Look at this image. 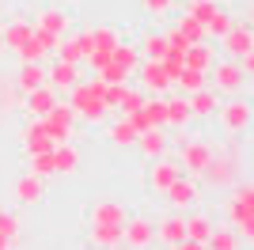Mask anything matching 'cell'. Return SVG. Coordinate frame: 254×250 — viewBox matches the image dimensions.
Here are the masks:
<instances>
[{"label":"cell","instance_id":"obj_1","mask_svg":"<svg viewBox=\"0 0 254 250\" xmlns=\"http://www.w3.org/2000/svg\"><path fill=\"white\" fill-rule=\"evenodd\" d=\"M103 87L106 83L99 80H80L76 87H68V106H72V114L80 118V122H87V125H99V122H106L110 118V110H106V103H103Z\"/></svg>","mask_w":254,"mask_h":250},{"label":"cell","instance_id":"obj_2","mask_svg":"<svg viewBox=\"0 0 254 250\" xmlns=\"http://www.w3.org/2000/svg\"><path fill=\"white\" fill-rule=\"evenodd\" d=\"M228 228L243 243L254 239V186L251 182H235V193L228 201Z\"/></svg>","mask_w":254,"mask_h":250},{"label":"cell","instance_id":"obj_3","mask_svg":"<svg viewBox=\"0 0 254 250\" xmlns=\"http://www.w3.org/2000/svg\"><path fill=\"white\" fill-rule=\"evenodd\" d=\"M197 178H205L209 186H228L239 178V156L235 152H212V159L205 163V171Z\"/></svg>","mask_w":254,"mask_h":250},{"label":"cell","instance_id":"obj_4","mask_svg":"<svg viewBox=\"0 0 254 250\" xmlns=\"http://www.w3.org/2000/svg\"><path fill=\"white\" fill-rule=\"evenodd\" d=\"M182 175H190V178H197L205 171V163H209L212 159V152H216V148H212V140H197V136H190V140H182Z\"/></svg>","mask_w":254,"mask_h":250},{"label":"cell","instance_id":"obj_5","mask_svg":"<svg viewBox=\"0 0 254 250\" xmlns=\"http://www.w3.org/2000/svg\"><path fill=\"white\" fill-rule=\"evenodd\" d=\"M42 125H46V133L53 136V140H72V129H76V114H72V106L68 103H57L50 106L42 114Z\"/></svg>","mask_w":254,"mask_h":250},{"label":"cell","instance_id":"obj_6","mask_svg":"<svg viewBox=\"0 0 254 250\" xmlns=\"http://www.w3.org/2000/svg\"><path fill=\"white\" fill-rule=\"evenodd\" d=\"M209 80H212V91H243V83H247V76H243V68H239V61L235 57H228V61H220L216 57V64L209 68Z\"/></svg>","mask_w":254,"mask_h":250},{"label":"cell","instance_id":"obj_7","mask_svg":"<svg viewBox=\"0 0 254 250\" xmlns=\"http://www.w3.org/2000/svg\"><path fill=\"white\" fill-rule=\"evenodd\" d=\"M140 80V87L148 95H167L171 91V76H167V68H163V61H148V57H140V64H137V72H133Z\"/></svg>","mask_w":254,"mask_h":250},{"label":"cell","instance_id":"obj_8","mask_svg":"<svg viewBox=\"0 0 254 250\" xmlns=\"http://www.w3.org/2000/svg\"><path fill=\"white\" fill-rule=\"evenodd\" d=\"M122 243L133 250H144L156 243V228H152V220L144 216H126V224H122Z\"/></svg>","mask_w":254,"mask_h":250},{"label":"cell","instance_id":"obj_9","mask_svg":"<svg viewBox=\"0 0 254 250\" xmlns=\"http://www.w3.org/2000/svg\"><path fill=\"white\" fill-rule=\"evenodd\" d=\"M163 193H167V205L179 208V212H182V208H193V205H197V197H201V189H197V182H193L190 175H179Z\"/></svg>","mask_w":254,"mask_h":250},{"label":"cell","instance_id":"obj_10","mask_svg":"<svg viewBox=\"0 0 254 250\" xmlns=\"http://www.w3.org/2000/svg\"><path fill=\"white\" fill-rule=\"evenodd\" d=\"M224 53H228V57H243V53H251L254 50V31H251V23H239L235 19L232 23V31L224 34Z\"/></svg>","mask_w":254,"mask_h":250},{"label":"cell","instance_id":"obj_11","mask_svg":"<svg viewBox=\"0 0 254 250\" xmlns=\"http://www.w3.org/2000/svg\"><path fill=\"white\" fill-rule=\"evenodd\" d=\"M216 114H220L224 129H228V133L235 136V133H243L247 125H251V103H247V99H232V103H228V106H220Z\"/></svg>","mask_w":254,"mask_h":250},{"label":"cell","instance_id":"obj_12","mask_svg":"<svg viewBox=\"0 0 254 250\" xmlns=\"http://www.w3.org/2000/svg\"><path fill=\"white\" fill-rule=\"evenodd\" d=\"M46 83H50L57 95L68 91V87H76V83H80V64H72V61H53L50 68H46Z\"/></svg>","mask_w":254,"mask_h":250},{"label":"cell","instance_id":"obj_13","mask_svg":"<svg viewBox=\"0 0 254 250\" xmlns=\"http://www.w3.org/2000/svg\"><path fill=\"white\" fill-rule=\"evenodd\" d=\"M53 144H57V140L46 133L42 118H34V122L23 129V152H27V156H42V152H53Z\"/></svg>","mask_w":254,"mask_h":250},{"label":"cell","instance_id":"obj_14","mask_svg":"<svg viewBox=\"0 0 254 250\" xmlns=\"http://www.w3.org/2000/svg\"><path fill=\"white\" fill-rule=\"evenodd\" d=\"M193 118H190V103H186V95H171L163 99V125L171 129H186Z\"/></svg>","mask_w":254,"mask_h":250},{"label":"cell","instance_id":"obj_15","mask_svg":"<svg viewBox=\"0 0 254 250\" xmlns=\"http://www.w3.org/2000/svg\"><path fill=\"white\" fill-rule=\"evenodd\" d=\"M57 99H61V95L53 91L50 83H42V87H34V91H27V95H23V110H27L31 118H42L46 110H50V106L57 103Z\"/></svg>","mask_w":254,"mask_h":250},{"label":"cell","instance_id":"obj_16","mask_svg":"<svg viewBox=\"0 0 254 250\" xmlns=\"http://www.w3.org/2000/svg\"><path fill=\"white\" fill-rule=\"evenodd\" d=\"M179 175H182V167L175 163V159H163V156H159L156 163H152V171H148V186L156 189V193H163V189H167Z\"/></svg>","mask_w":254,"mask_h":250},{"label":"cell","instance_id":"obj_17","mask_svg":"<svg viewBox=\"0 0 254 250\" xmlns=\"http://www.w3.org/2000/svg\"><path fill=\"white\" fill-rule=\"evenodd\" d=\"M186 103H190V118H212L220 110V95L212 91V87H201V91L186 95Z\"/></svg>","mask_w":254,"mask_h":250},{"label":"cell","instance_id":"obj_18","mask_svg":"<svg viewBox=\"0 0 254 250\" xmlns=\"http://www.w3.org/2000/svg\"><path fill=\"white\" fill-rule=\"evenodd\" d=\"M68 27H72V19H68V11H61V8H46V11H38L34 15V31H50V34H68Z\"/></svg>","mask_w":254,"mask_h":250},{"label":"cell","instance_id":"obj_19","mask_svg":"<svg viewBox=\"0 0 254 250\" xmlns=\"http://www.w3.org/2000/svg\"><path fill=\"white\" fill-rule=\"evenodd\" d=\"M76 167H80V148L72 140H57L53 144V171L57 175H72Z\"/></svg>","mask_w":254,"mask_h":250},{"label":"cell","instance_id":"obj_20","mask_svg":"<svg viewBox=\"0 0 254 250\" xmlns=\"http://www.w3.org/2000/svg\"><path fill=\"white\" fill-rule=\"evenodd\" d=\"M42 83H46L42 61H19V72H15V87H19V95L34 91V87H42Z\"/></svg>","mask_w":254,"mask_h":250},{"label":"cell","instance_id":"obj_21","mask_svg":"<svg viewBox=\"0 0 254 250\" xmlns=\"http://www.w3.org/2000/svg\"><path fill=\"white\" fill-rule=\"evenodd\" d=\"M137 144H140V152L148 159H159V156H167L171 140L163 136V125H152V129H144V133L137 136Z\"/></svg>","mask_w":254,"mask_h":250},{"label":"cell","instance_id":"obj_22","mask_svg":"<svg viewBox=\"0 0 254 250\" xmlns=\"http://www.w3.org/2000/svg\"><path fill=\"white\" fill-rule=\"evenodd\" d=\"M182 64L197 68V72H209L212 64H216V50H212L209 42H193L190 50H186V57H182Z\"/></svg>","mask_w":254,"mask_h":250},{"label":"cell","instance_id":"obj_23","mask_svg":"<svg viewBox=\"0 0 254 250\" xmlns=\"http://www.w3.org/2000/svg\"><path fill=\"white\" fill-rule=\"evenodd\" d=\"M42 182H46V178H38V175H31V171H27V175L15 182V201H19V205H38V201H42V193H46Z\"/></svg>","mask_w":254,"mask_h":250},{"label":"cell","instance_id":"obj_24","mask_svg":"<svg viewBox=\"0 0 254 250\" xmlns=\"http://www.w3.org/2000/svg\"><path fill=\"white\" fill-rule=\"evenodd\" d=\"M126 205H122V201H95V205H91V224H126Z\"/></svg>","mask_w":254,"mask_h":250},{"label":"cell","instance_id":"obj_25","mask_svg":"<svg viewBox=\"0 0 254 250\" xmlns=\"http://www.w3.org/2000/svg\"><path fill=\"white\" fill-rule=\"evenodd\" d=\"M57 61H72V64H80L87 57V42H84V34H64L61 42H57Z\"/></svg>","mask_w":254,"mask_h":250},{"label":"cell","instance_id":"obj_26","mask_svg":"<svg viewBox=\"0 0 254 250\" xmlns=\"http://www.w3.org/2000/svg\"><path fill=\"white\" fill-rule=\"evenodd\" d=\"M156 239L163 243V247H179L182 239H186V224H182V216H167V220H159L156 224Z\"/></svg>","mask_w":254,"mask_h":250},{"label":"cell","instance_id":"obj_27","mask_svg":"<svg viewBox=\"0 0 254 250\" xmlns=\"http://www.w3.org/2000/svg\"><path fill=\"white\" fill-rule=\"evenodd\" d=\"M0 34H4V50H11V53H15V50L23 46V42H27V38L34 34V23H31V19H11L8 27H0Z\"/></svg>","mask_w":254,"mask_h":250},{"label":"cell","instance_id":"obj_28","mask_svg":"<svg viewBox=\"0 0 254 250\" xmlns=\"http://www.w3.org/2000/svg\"><path fill=\"white\" fill-rule=\"evenodd\" d=\"M171 87H179V95L201 91V87H209V72H197V68H186V64H182V72L171 80Z\"/></svg>","mask_w":254,"mask_h":250},{"label":"cell","instance_id":"obj_29","mask_svg":"<svg viewBox=\"0 0 254 250\" xmlns=\"http://www.w3.org/2000/svg\"><path fill=\"white\" fill-rule=\"evenodd\" d=\"M91 243H95L99 250L122 247V224H91Z\"/></svg>","mask_w":254,"mask_h":250},{"label":"cell","instance_id":"obj_30","mask_svg":"<svg viewBox=\"0 0 254 250\" xmlns=\"http://www.w3.org/2000/svg\"><path fill=\"white\" fill-rule=\"evenodd\" d=\"M137 136H140V133L133 129V122H129V118H118V122L106 129V140H110V144H118V148L137 144Z\"/></svg>","mask_w":254,"mask_h":250},{"label":"cell","instance_id":"obj_31","mask_svg":"<svg viewBox=\"0 0 254 250\" xmlns=\"http://www.w3.org/2000/svg\"><path fill=\"white\" fill-rule=\"evenodd\" d=\"M205 250H239V235L232 228H216L212 224L209 239H205Z\"/></svg>","mask_w":254,"mask_h":250},{"label":"cell","instance_id":"obj_32","mask_svg":"<svg viewBox=\"0 0 254 250\" xmlns=\"http://www.w3.org/2000/svg\"><path fill=\"white\" fill-rule=\"evenodd\" d=\"M110 61L122 64V68L133 76V72H137V64H140V50H137V46H129V42H118L114 53H110Z\"/></svg>","mask_w":254,"mask_h":250},{"label":"cell","instance_id":"obj_33","mask_svg":"<svg viewBox=\"0 0 254 250\" xmlns=\"http://www.w3.org/2000/svg\"><path fill=\"white\" fill-rule=\"evenodd\" d=\"M182 224H186V239H197V243H205V239H209V231H212V220L205 216V212L182 216Z\"/></svg>","mask_w":254,"mask_h":250},{"label":"cell","instance_id":"obj_34","mask_svg":"<svg viewBox=\"0 0 254 250\" xmlns=\"http://www.w3.org/2000/svg\"><path fill=\"white\" fill-rule=\"evenodd\" d=\"M140 57H148V61H163V53H167V38H163V34H144V38H140Z\"/></svg>","mask_w":254,"mask_h":250},{"label":"cell","instance_id":"obj_35","mask_svg":"<svg viewBox=\"0 0 254 250\" xmlns=\"http://www.w3.org/2000/svg\"><path fill=\"white\" fill-rule=\"evenodd\" d=\"M232 23H235V15L220 8V11H216V15H212L209 23H205V38H224V34L232 31Z\"/></svg>","mask_w":254,"mask_h":250},{"label":"cell","instance_id":"obj_36","mask_svg":"<svg viewBox=\"0 0 254 250\" xmlns=\"http://www.w3.org/2000/svg\"><path fill=\"white\" fill-rule=\"evenodd\" d=\"M144 99H148V91H144V87H126V95H122V103H118L114 114H133V110H140V106H144Z\"/></svg>","mask_w":254,"mask_h":250},{"label":"cell","instance_id":"obj_37","mask_svg":"<svg viewBox=\"0 0 254 250\" xmlns=\"http://www.w3.org/2000/svg\"><path fill=\"white\" fill-rule=\"evenodd\" d=\"M216 11H220V4H216V0H193V4H186V15H190V19H197L201 27L216 15Z\"/></svg>","mask_w":254,"mask_h":250},{"label":"cell","instance_id":"obj_38","mask_svg":"<svg viewBox=\"0 0 254 250\" xmlns=\"http://www.w3.org/2000/svg\"><path fill=\"white\" fill-rule=\"evenodd\" d=\"M15 57H19V61H46L50 53H46V50H42V42H38V38L31 34V38H27V42L19 46V50H15Z\"/></svg>","mask_w":254,"mask_h":250},{"label":"cell","instance_id":"obj_39","mask_svg":"<svg viewBox=\"0 0 254 250\" xmlns=\"http://www.w3.org/2000/svg\"><path fill=\"white\" fill-rule=\"evenodd\" d=\"M95 76L103 83H129V72L122 68V64H114V61H106L103 68H95Z\"/></svg>","mask_w":254,"mask_h":250},{"label":"cell","instance_id":"obj_40","mask_svg":"<svg viewBox=\"0 0 254 250\" xmlns=\"http://www.w3.org/2000/svg\"><path fill=\"white\" fill-rule=\"evenodd\" d=\"M175 27H179L182 34H186V38L190 42H205V27L197 19H190V15H186V11H182V19H175Z\"/></svg>","mask_w":254,"mask_h":250},{"label":"cell","instance_id":"obj_41","mask_svg":"<svg viewBox=\"0 0 254 250\" xmlns=\"http://www.w3.org/2000/svg\"><path fill=\"white\" fill-rule=\"evenodd\" d=\"M175 4H179V0H140V8L148 11L152 19H167L171 11H175Z\"/></svg>","mask_w":254,"mask_h":250},{"label":"cell","instance_id":"obj_42","mask_svg":"<svg viewBox=\"0 0 254 250\" xmlns=\"http://www.w3.org/2000/svg\"><path fill=\"white\" fill-rule=\"evenodd\" d=\"M27 159H31V175H38V178L57 175V171H53V152H42V156H27Z\"/></svg>","mask_w":254,"mask_h":250},{"label":"cell","instance_id":"obj_43","mask_svg":"<svg viewBox=\"0 0 254 250\" xmlns=\"http://www.w3.org/2000/svg\"><path fill=\"white\" fill-rule=\"evenodd\" d=\"M126 87H129V83H106V87H103V103H106V110H110V114L118 110V103H122Z\"/></svg>","mask_w":254,"mask_h":250},{"label":"cell","instance_id":"obj_44","mask_svg":"<svg viewBox=\"0 0 254 250\" xmlns=\"http://www.w3.org/2000/svg\"><path fill=\"white\" fill-rule=\"evenodd\" d=\"M163 38H167V50H182V53H186V50H190V46H193V42L186 38V34H182L179 27H171V31L163 34Z\"/></svg>","mask_w":254,"mask_h":250},{"label":"cell","instance_id":"obj_45","mask_svg":"<svg viewBox=\"0 0 254 250\" xmlns=\"http://www.w3.org/2000/svg\"><path fill=\"white\" fill-rule=\"evenodd\" d=\"M0 235H4V239H15V235H19V220L11 216V212H4V208H0Z\"/></svg>","mask_w":254,"mask_h":250},{"label":"cell","instance_id":"obj_46","mask_svg":"<svg viewBox=\"0 0 254 250\" xmlns=\"http://www.w3.org/2000/svg\"><path fill=\"white\" fill-rule=\"evenodd\" d=\"M34 38L42 42V50H46V53H53V50H57V42H61V34H50V31H34Z\"/></svg>","mask_w":254,"mask_h":250},{"label":"cell","instance_id":"obj_47","mask_svg":"<svg viewBox=\"0 0 254 250\" xmlns=\"http://www.w3.org/2000/svg\"><path fill=\"white\" fill-rule=\"evenodd\" d=\"M175 250H205V243H197V239H182Z\"/></svg>","mask_w":254,"mask_h":250},{"label":"cell","instance_id":"obj_48","mask_svg":"<svg viewBox=\"0 0 254 250\" xmlns=\"http://www.w3.org/2000/svg\"><path fill=\"white\" fill-rule=\"evenodd\" d=\"M0 250H11V239H4V235H0Z\"/></svg>","mask_w":254,"mask_h":250},{"label":"cell","instance_id":"obj_49","mask_svg":"<svg viewBox=\"0 0 254 250\" xmlns=\"http://www.w3.org/2000/svg\"><path fill=\"white\" fill-rule=\"evenodd\" d=\"M0 50H4V34H0Z\"/></svg>","mask_w":254,"mask_h":250},{"label":"cell","instance_id":"obj_50","mask_svg":"<svg viewBox=\"0 0 254 250\" xmlns=\"http://www.w3.org/2000/svg\"><path fill=\"white\" fill-rule=\"evenodd\" d=\"M182 4H193V0H182Z\"/></svg>","mask_w":254,"mask_h":250}]
</instances>
